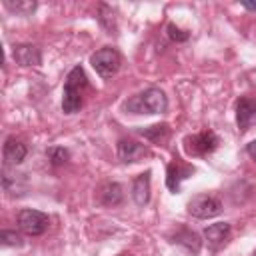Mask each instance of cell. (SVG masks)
Instances as JSON below:
<instances>
[{"instance_id": "cell-1", "label": "cell", "mask_w": 256, "mask_h": 256, "mask_svg": "<svg viewBox=\"0 0 256 256\" xmlns=\"http://www.w3.org/2000/svg\"><path fill=\"white\" fill-rule=\"evenodd\" d=\"M88 86V78L84 74L82 66H76L70 70L66 84H64V98H62V110L64 114H76L82 108V92Z\"/></svg>"}, {"instance_id": "cell-2", "label": "cell", "mask_w": 256, "mask_h": 256, "mask_svg": "<svg viewBox=\"0 0 256 256\" xmlns=\"http://www.w3.org/2000/svg\"><path fill=\"white\" fill-rule=\"evenodd\" d=\"M168 108V98L160 88H148L146 92L130 98L124 104V110L132 114H162Z\"/></svg>"}, {"instance_id": "cell-3", "label": "cell", "mask_w": 256, "mask_h": 256, "mask_svg": "<svg viewBox=\"0 0 256 256\" xmlns=\"http://www.w3.org/2000/svg\"><path fill=\"white\" fill-rule=\"evenodd\" d=\"M90 64H92V68L96 70V74H98L100 78H106V80H108V78L116 76V72L120 70V66H122V56H120V52H118L116 48L106 46V48H100V50H96V52L92 54Z\"/></svg>"}, {"instance_id": "cell-4", "label": "cell", "mask_w": 256, "mask_h": 256, "mask_svg": "<svg viewBox=\"0 0 256 256\" xmlns=\"http://www.w3.org/2000/svg\"><path fill=\"white\" fill-rule=\"evenodd\" d=\"M220 144V138L212 130H204L184 138V150L188 156H206L212 154Z\"/></svg>"}, {"instance_id": "cell-5", "label": "cell", "mask_w": 256, "mask_h": 256, "mask_svg": "<svg viewBox=\"0 0 256 256\" xmlns=\"http://www.w3.org/2000/svg\"><path fill=\"white\" fill-rule=\"evenodd\" d=\"M186 208H188L190 216L200 218V220H208V218H214L222 212V202L210 194H196L194 198H190Z\"/></svg>"}, {"instance_id": "cell-6", "label": "cell", "mask_w": 256, "mask_h": 256, "mask_svg": "<svg viewBox=\"0 0 256 256\" xmlns=\"http://www.w3.org/2000/svg\"><path fill=\"white\" fill-rule=\"evenodd\" d=\"M50 226L48 214L40 210H22L18 214V228L28 236H42Z\"/></svg>"}, {"instance_id": "cell-7", "label": "cell", "mask_w": 256, "mask_h": 256, "mask_svg": "<svg viewBox=\"0 0 256 256\" xmlns=\"http://www.w3.org/2000/svg\"><path fill=\"white\" fill-rule=\"evenodd\" d=\"M256 120V98H240L236 102V122L240 132H246Z\"/></svg>"}, {"instance_id": "cell-8", "label": "cell", "mask_w": 256, "mask_h": 256, "mask_svg": "<svg viewBox=\"0 0 256 256\" xmlns=\"http://www.w3.org/2000/svg\"><path fill=\"white\" fill-rule=\"evenodd\" d=\"M230 232H232V228H230V224L228 222H218V224H210L206 230H204V240H206V244L210 246V250H220L226 242H228V238H230Z\"/></svg>"}, {"instance_id": "cell-9", "label": "cell", "mask_w": 256, "mask_h": 256, "mask_svg": "<svg viewBox=\"0 0 256 256\" xmlns=\"http://www.w3.org/2000/svg\"><path fill=\"white\" fill-rule=\"evenodd\" d=\"M12 58L18 66L28 68V66H38L42 62V52L34 44H18L12 50Z\"/></svg>"}, {"instance_id": "cell-10", "label": "cell", "mask_w": 256, "mask_h": 256, "mask_svg": "<svg viewBox=\"0 0 256 256\" xmlns=\"http://www.w3.org/2000/svg\"><path fill=\"white\" fill-rule=\"evenodd\" d=\"M192 174H194V166L184 164V162H180V160L176 158V162H172V164L168 166L166 184H168V188L176 194V192H180V182L186 180V178L192 176Z\"/></svg>"}, {"instance_id": "cell-11", "label": "cell", "mask_w": 256, "mask_h": 256, "mask_svg": "<svg viewBox=\"0 0 256 256\" xmlns=\"http://www.w3.org/2000/svg\"><path fill=\"white\" fill-rule=\"evenodd\" d=\"M146 154H148V148H146L144 144H138V142H134V140H120V142H118V158H120L124 164L138 162V160H142Z\"/></svg>"}, {"instance_id": "cell-12", "label": "cell", "mask_w": 256, "mask_h": 256, "mask_svg": "<svg viewBox=\"0 0 256 256\" xmlns=\"http://www.w3.org/2000/svg\"><path fill=\"white\" fill-rule=\"evenodd\" d=\"M26 154H28L26 144H22L16 138H8L6 140V144H4V162L6 164L16 166V164H20L26 158Z\"/></svg>"}, {"instance_id": "cell-13", "label": "cell", "mask_w": 256, "mask_h": 256, "mask_svg": "<svg viewBox=\"0 0 256 256\" xmlns=\"http://www.w3.org/2000/svg\"><path fill=\"white\" fill-rule=\"evenodd\" d=\"M132 198L138 206H144L150 202V172L140 174L132 184Z\"/></svg>"}, {"instance_id": "cell-14", "label": "cell", "mask_w": 256, "mask_h": 256, "mask_svg": "<svg viewBox=\"0 0 256 256\" xmlns=\"http://www.w3.org/2000/svg\"><path fill=\"white\" fill-rule=\"evenodd\" d=\"M172 242L184 246V248H186L188 252H192V254H198V252H200V246H202L198 234L192 232V230H188V228H180V230L176 232V236H174Z\"/></svg>"}, {"instance_id": "cell-15", "label": "cell", "mask_w": 256, "mask_h": 256, "mask_svg": "<svg viewBox=\"0 0 256 256\" xmlns=\"http://www.w3.org/2000/svg\"><path fill=\"white\" fill-rule=\"evenodd\" d=\"M100 202L104 204V206H118L120 202H122V188H120V184H116V182H108V184H104L102 188H100Z\"/></svg>"}, {"instance_id": "cell-16", "label": "cell", "mask_w": 256, "mask_h": 256, "mask_svg": "<svg viewBox=\"0 0 256 256\" xmlns=\"http://www.w3.org/2000/svg\"><path fill=\"white\" fill-rule=\"evenodd\" d=\"M140 134H142L144 138L152 140V142H162V140L168 138L170 128H168L166 124H156V126H150V128H146V130H140Z\"/></svg>"}, {"instance_id": "cell-17", "label": "cell", "mask_w": 256, "mask_h": 256, "mask_svg": "<svg viewBox=\"0 0 256 256\" xmlns=\"http://www.w3.org/2000/svg\"><path fill=\"white\" fill-rule=\"evenodd\" d=\"M4 6L8 8V10H12V12H16V14H22V16H28V14H32L34 10H36V2H12V0H6L4 2Z\"/></svg>"}, {"instance_id": "cell-18", "label": "cell", "mask_w": 256, "mask_h": 256, "mask_svg": "<svg viewBox=\"0 0 256 256\" xmlns=\"http://www.w3.org/2000/svg\"><path fill=\"white\" fill-rule=\"evenodd\" d=\"M46 154H48V158H50V162H52L54 166H60V164H64V162L70 158L68 150H64V148H60V146H54V148L46 150Z\"/></svg>"}, {"instance_id": "cell-19", "label": "cell", "mask_w": 256, "mask_h": 256, "mask_svg": "<svg viewBox=\"0 0 256 256\" xmlns=\"http://www.w3.org/2000/svg\"><path fill=\"white\" fill-rule=\"evenodd\" d=\"M0 240L4 246H22V236L18 232H12V230H2Z\"/></svg>"}, {"instance_id": "cell-20", "label": "cell", "mask_w": 256, "mask_h": 256, "mask_svg": "<svg viewBox=\"0 0 256 256\" xmlns=\"http://www.w3.org/2000/svg\"><path fill=\"white\" fill-rule=\"evenodd\" d=\"M168 36L174 40V42H186L188 40V32H184V30H180L178 26H174V24H168Z\"/></svg>"}, {"instance_id": "cell-21", "label": "cell", "mask_w": 256, "mask_h": 256, "mask_svg": "<svg viewBox=\"0 0 256 256\" xmlns=\"http://www.w3.org/2000/svg\"><path fill=\"white\" fill-rule=\"evenodd\" d=\"M246 152H248V156H250L252 160H256V140H254V142H250V144L246 146Z\"/></svg>"}, {"instance_id": "cell-22", "label": "cell", "mask_w": 256, "mask_h": 256, "mask_svg": "<svg viewBox=\"0 0 256 256\" xmlns=\"http://www.w3.org/2000/svg\"><path fill=\"white\" fill-rule=\"evenodd\" d=\"M242 6L246 10H256V2H248V0H242Z\"/></svg>"}, {"instance_id": "cell-23", "label": "cell", "mask_w": 256, "mask_h": 256, "mask_svg": "<svg viewBox=\"0 0 256 256\" xmlns=\"http://www.w3.org/2000/svg\"><path fill=\"white\" fill-rule=\"evenodd\" d=\"M120 256H130V254H120Z\"/></svg>"}, {"instance_id": "cell-24", "label": "cell", "mask_w": 256, "mask_h": 256, "mask_svg": "<svg viewBox=\"0 0 256 256\" xmlns=\"http://www.w3.org/2000/svg\"><path fill=\"white\" fill-rule=\"evenodd\" d=\"M254 256H256V252H254Z\"/></svg>"}]
</instances>
